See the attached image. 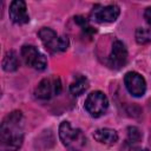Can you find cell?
Returning a JSON list of instances; mask_svg holds the SVG:
<instances>
[{
	"label": "cell",
	"instance_id": "1",
	"mask_svg": "<svg viewBox=\"0 0 151 151\" xmlns=\"http://www.w3.org/2000/svg\"><path fill=\"white\" fill-rule=\"evenodd\" d=\"M1 147L5 151H17L24 140L22 114L20 111H13L6 116L0 127Z\"/></svg>",
	"mask_w": 151,
	"mask_h": 151
},
{
	"label": "cell",
	"instance_id": "2",
	"mask_svg": "<svg viewBox=\"0 0 151 151\" xmlns=\"http://www.w3.org/2000/svg\"><path fill=\"white\" fill-rule=\"evenodd\" d=\"M59 137L63 144L70 151H80L86 143V138L81 130L73 129L68 122H63L59 126Z\"/></svg>",
	"mask_w": 151,
	"mask_h": 151
},
{
	"label": "cell",
	"instance_id": "3",
	"mask_svg": "<svg viewBox=\"0 0 151 151\" xmlns=\"http://www.w3.org/2000/svg\"><path fill=\"white\" fill-rule=\"evenodd\" d=\"M39 37L44 46L52 53L64 52L68 47V38L65 35H58L48 27H42L39 31Z\"/></svg>",
	"mask_w": 151,
	"mask_h": 151
},
{
	"label": "cell",
	"instance_id": "4",
	"mask_svg": "<svg viewBox=\"0 0 151 151\" xmlns=\"http://www.w3.org/2000/svg\"><path fill=\"white\" fill-rule=\"evenodd\" d=\"M61 91V81L57 76H51L42 79L34 90V94L39 99H50L58 96Z\"/></svg>",
	"mask_w": 151,
	"mask_h": 151
},
{
	"label": "cell",
	"instance_id": "5",
	"mask_svg": "<svg viewBox=\"0 0 151 151\" xmlns=\"http://www.w3.org/2000/svg\"><path fill=\"white\" fill-rule=\"evenodd\" d=\"M107 107H109L107 97L100 91L91 92L85 100V110L92 117H100L106 112Z\"/></svg>",
	"mask_w": 151,
	"mask_h": 151
},
{
	"label": "cell",
	"instance_id": "6",
	"mask_svg": "<svg viewBox=\"0 0 151 151\" xmlns=\"http://www.w3.org/2000/svg\"><path fill=\"white\" fill-rule=\"evenodd\" d=\"M21 57L26 65L33 67L34 70L42 71L47 66L46 57L33 45H25L21 47Z\"/></svg>",
	"mask_w": 151,
	"mask_h": 151
},
{
	"label": "cell",
	"instance_id": "7",
	"mask_svg": "<svg viewBox=\"0 0 151 151\" xmlns=\"http://www.w3.org/2000/svg\"><path fill=\"white\" fill-rule=\"evenodd\" d=\"M120 9L117 5L96 6L91 12V18L97 22H113L119 17Z\"/></svg>",
	"mask_w": 151,
	"mask_h": 151
},
{
	"label": "cell",
	"instance_id": "8",
	"mask_svg": "<svg viewBox=\"0 0 151 151\" xmlns=\"http://www.w3.org/2000/svg\"><path fill=\"white\" fill-rule=\"evenodd\" d=\"M124 83L127 91L133 97H142L146 91L145 79L137 72H127L124 77Z\"/></svg>",
	"mask_w": 151,
	"mask_h": 151
},
{
	"label": "cell",
	"instance_id": "9",
	"mask_svg": "<svg viewBox=\"0 0 151 151\" xmlns=\"http://www.w3.org/2000/svg\"><path fill=\"white\" fill-rule=\"evenodd\" d=\"M126 60H127V50L125 45L122 41L116 40L112 45L111 54L109 57L110 66L114 70H119L126 64Z\"/></svg>",
	"mask_w": 151,
	"mask_h": 151
},
{
	"label": "cell",
	"instance_id": "10",
	"mask_svg": "<svg viewBox=\"0 0 151 151\" xmlns=\"http://www.w3.org/2000/svg\"><path fill=\"white\" fill-rule=\"evenodd\" d=\"M9 18L13 22L22 25L29 21V15L27 13L26 4L22 0H14L9 6Z\"/></svg>",
	"mask_w": 151,
	"mask_h": 151
},
{
	"label": "cell",
	"instance_id": "11",
	"mask_svg": "<svg viewBox=\"0 0 151 151\" xmlns=\"http://www.w3.org/2000/svg\"><path fill=\"white\" fill-rule=\"evenodd\" d=\"M93 138L100 143V144H105V145H112L118 140V133L117 131L112 130V129H98L93 132Z\"/></svg>",
	"mask_w": 151,
	"mask_h": 151
},
{
	"label": "cell",
	"instance_id": "12",
	"mask_svg": "<svg viewBox=\"0 0 151 151\" xmlns=\"http://www.w3.org/2000/svg\"><path fill=\"white\" fill-rule=\"evenodd\" d=\"M87 87H88V80L84 76L78 74L74 77V80L70 85V92L73 96H80L87 90Z\"/></svg>",
	"mask_w": 151,
	"mask_h": 151
},
{
	"label": "cell",
	"instance_id": "13",
	"mask_svg": "<svg viewBox=\"0 0 151 151\" xmlns=\"http://www.w3.org/2000/svg\"><path fill=\"white\" fill-rule=\"evenodd\" d=\"M19 67V59L15 52H7L2 60V68L7 72H13Z\"/></svg>",
	"mask_w": 151,
	"mask_h": 151
},
{
	"label": "cell",
	"instance_id": "14",
	"mask_svg": "<svg viewBox=\"0 0 151 151\" xmlns=\"http://www.w3.org/2000/svg\"><path fill=\"white\" fill-rule=\"evenodd\" d=\"M136 40L138 44H147L151 41V31L139 27L136 31Z\"/></svg>",
	"mask_w": 151,
	"mask_h": 151
},
{
	"label": "cell",
	"instance_id": "15",
	"mask_svg": "<svg viewBox=\"0 0 151 151\" xmlns=\"http://www.w3.org/2000/svg\"><path fill=\"white\" fill-rule=\"evenodd\" d=\"M127 136H129V140H131L132 143H134V142H138L140 139L142 133H140V131L137 127L131 126V127L127 129Z\"/></svg>",
	"mask_w": 151,
	"mask_h": 151
},
{
	"label": "cell",
	"instance_id": "16",
	"mask_svg": "<svg viewBox=\"0 0 151 151\" xmlns=\"http://www.w3.org/2000/svg\"><path fill=\"white\" fill-rule=\"evenodd\" d=\"M144 18H145L146 22L151 26V7H147V8L145 9V12H144Z\"/></svg>",
	"mask_w": 151,
	"mask_h": 151
},
{
	"label": "cell",
	"instance_id": "17",
	"mask_svg": "<svg viewBox=\"0 0 151 151\" xmlns=\"http://www.w3.org/2000/svg\"><path fill=\"white\" fill-rule=\"evenodd\" d=\"M130 151H144V149H142L139 146H133V147L130 149Z\"/></svg>",
	"mask_w": 151,
	"mask_h": 151
}]
</instances>
